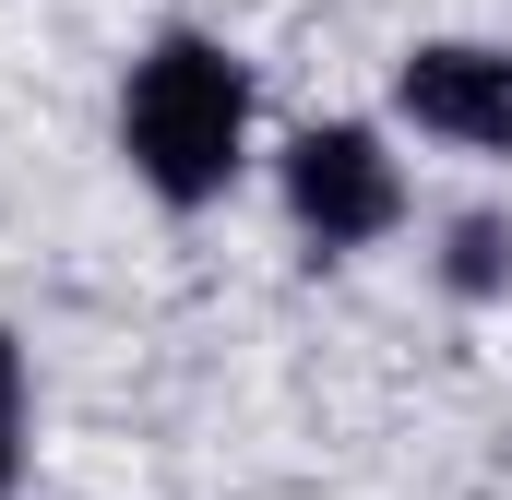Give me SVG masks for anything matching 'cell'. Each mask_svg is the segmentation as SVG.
<instances>
[{
  "mask_svg": "<svg viewBox=\"0 0 512 500\" xmlns=\"http://www.w3.org/2000/svg\"><path fill=\"white\" fill-rule=\"evenodd\" d=\"M120 155L167 215H203L251 167V60L203 24H167L120 72Z\"/></svg>",
  "mask_w": 512,
  "mask_h": 500,
  "instance_id": "1",
  "label": "cell"
},
{
  "mask_svg": "<svg viewBox=\"0 0 512 500\" xmlns=\"http://www.w3.org/2000/svg\"><path fill=\"white\" fill-rule=\"evenodd\" d=\"M274 191H286V227L310 262H358V250H382L405 227V155H393L370 120H310L286 131V155H274Z\"/></svg>",
  "mask_w": 512,
  "mask_h": 500,
  "instance_id": "2",
  "label": "cell"
},
{
  "mask_svg": "<svg viewBox=\"0 0 512 500\" xmlns=\"http://www.w3.org/2000/svg\"><path fill=\"white\" fill-rule=\"evenodd\" d=\"M393 120L453 143V155H512V48H489V36H417L393 60Z\"/></svg>",
  "mask_w": 512,
  "mask_h": 500,
  "instance_id": "3",
  "label": "cell"
},
{
  "mask_svg": "<svg viewBox=\"0 0 512 500\" xmlns=\"http://www.w3.org/2000/svg\"><path fill=\"white\" fill-rule=\"evenodd\" d=\"M441 286H453V298H501L512 286V215H465L453 250H441Z\"/></svg>",
  "mask_w": 512,
  "mask_h": 500,
  "instance_id": "4",
  "label": "cell"
},
{
  "mask_svg": "<svg viewBox=\"0 0 512 500\" xmlns=\"http://www.w3.org/2000/svg\"><path fill=\"white\" fill-rule=\"evenodd\" d=\"M24 417H36V393H24V346L0 334V500L24 489Z\"/></svg>",
  "mask_w": 512,
  "mask_h": 500,
  "instance_id": "5",
  "label": "cell"
}]
</instances>
